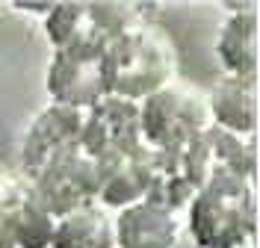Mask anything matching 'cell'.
I'll use <instances>...</instances> for the list:
<instances>
[{
    "label": "cell",
    "instance_id": "6da1fadb",
    "mask_svg": "<svg viewBox=\"0 0 260 248\" xmlns=\"http://www.w3.org/2000/svg\"><path fill=\"white\" fill-rule=\"evenodd\" d=\"M195 248H248L257 233V189L248 178H216L195 189L183 210Z\"/></svg>",
    "mask_w": 260,
    "mask_h": 248
},
{
    "label": "cell",
    "instance_id": "7a4b0ae2",
    "mask_svg": "<svg viewBox=\"0 0 260 248\" xmlns=\"http://www.w3.org/2000/svg\"><path fill=\"white\" fill-rule=\"evenodd\" d=\"M101 62L107 95H118L136 103L172 83L178 74V53L172 39L148 21L113 39Z\"/></svg>",
    "mask_w": 260,
    "mask_h": 248
},
{
    "label": "cell",
    "instance_id": "3957f363",
    "mask_svg": "<svg viewBox=\"0 0 260 248\" xmlns=\"http://www.w3.org/2000/svg\"><path fill=\"white\" fill-rule=\"evenodd\" d=\"M145 9L133 3H59L42 18L53 50L104 56L110 42L142 24Z\"/></svg>",
    "mask_w": 260,
    "mask_h": 248
},
{
    "label": "cell",
    "instance_id": "277c9868",
    "mask_svg": "<svg viewBox=\"0 0 260 248\" xmlns=\"http://www.w3.org/2000/svg\"><path fill=\"white\" fill-rule=\"evenodd\" d=\"M139 118L145 145L157 151H186L213 124L207 95L178 77L139 100Z\"/></svg>",
    "mask_w": 260,
    "mask_h": 248
},
{
    "label": "cell",
    "instance_id": "5b68a950",
    "mask_svg": "<svg viewBox=\"0 0 260 248\" xmlns=\"http://www.w3.org/2000/svg\"><path fill=\"white\" fill-rule=\"evenodd\" d=\"M80 136H83V110H71V107H62V103H45L30 118L24 139H21V151H18L21 178L36 181L59 157L80 148Z\"/></svg>",
    "mask_w": 260,
    "mask_h": 248
},
{
    "label": "cell",
    "instance_id": "8992f818",
    "mask_svg": "<svg viewBox=\"0 0 260 248\" xmlns=\"http://www.w3.org/2000/svg\"><path fill=\"white\" fill-rule=\"evenodd\" d=\"M139 145H145V139H142V118L136 100L104 95L95 107L83 113L80 148L95 160H113L136 151Z\"/></svg>",
    "mask_w": 260,
    "mask_h": 248
},
{
    "label": "cell",
    "instance_id": "52a82bcc",
    "mask_svg": "<svg viewBox=\"0 0 260 248\" xmlns=\"http://www.w3.org/2000/svg\"><path fill=\"white\" fill-rule=\"evenodd\" d=\"M183 160L195 178V186H204L216 178H248L257 171V145L254 136H240L210 124L207 130L183 151Z\"/></svg>",
    "mask_w": 260,
    "mask_h": 248
},
{
    "label": "cell",
    "instance_id": "ba28073f",
    "mask_svg": "<svg viewBox=\"0 0 260 248\" xmlns=\"http://www.w3.org/2000/svg\"><path fill=\"white\" fill-rule=\"evenodd\" d=\"M32 183L39 198L50 207V213L59 216L71 213L86 204H98L101 189V163L83 148L59 157L53 165H48Z\"/></svg>",
    "mask_w": 260,
    "mask_h": 248
},
{
    "label": "cell",
    "instance_id": "9c48e42d",
    "mask_svg": "<svg viewBox=\"0 0 260 248\" xmlns=\"http://www.w3.org/2000/svg\"><path fill=\"white\" fill-rule=\"evenodd\" d=\"M45 89H48L50 103H62V107L86 113L107 95L101 56L53 50L48 71H45Z\"/></svg>",
    "mask_w": 260,
    "mask_h": 248
},
{
    "label": "cell",
    "instance_id": "30bf717a",
    "mask_svg": "<svg viewBox=\"0 0 260 248\" xmlns=\"http://www.w3.org/2000/svg\"><path fill=\"white\" fill-rule=\"evenodd\" d=\"M115 248H178L183 236V213L154 201H136L113 213Z\"/></svg>",
    "mask_w": 260,
    "mask_h": 248
},
{
    "label": "cell",
    "instance_id": "8fae6325",
    "mask_svg": "<svg viewBox=\"0 0 260 248\" xmlns=\"http://www.w3.org/2000/svg\"><path fill=\"white\" fill-rule=\"evenodd\" d=\"M257 3H231L216 33V56L225 74L257 77Z\"/></svg>",
    "mask_w": 260,
    "mask_h": 248
},
{
    "label": "cell",
    "instance_id": "7c38bea8",
    "mask_svg": "<svg viewBox=\"0 0 260 248\" xmlns=\"http://www.w3.org/2000/svg\"><path fill=\"white\" fill-rule=\"evenodd\" d=\"M207 95L210 121L222 130L254 136L257 130V77L222 74Z\"/></svg>",
    "mask_w": 260,
    "mask_h": 248
},
{
    "label": "cell",
    "instance_id": "4fadbf2b",
    "mask_svg": "<svg viewBox=\"0 0 260 248\" xmlns=\"http://www.w3.org/2000/svg\"><path fill=\"white\" fill-rule=\"evenodd\" d=\"M148 160H151V148L148 145H139L136 151L113 157V160H98L101 163L98 204L107 207L110 213H115V210H124V207L145 198Z\"/></svg>",
    "mask_w": 260,
    "mask_h": 248
},
{
    "label": "cell",
    "instance_id": "5bb4252c",
    "mask_svg": "<svg viewBox=\"0 0 260 248\" xmlns=\"http://www.w3.org/2000/svg\"><path fill=\"white\" fill-rule=\"evenodd\" d=\"M56 216L39 198L30 181H15L9 198V233L15 248H50Z\"/></svg>",
    "mask_w": 260,
    "mask_h": 248
},
{
    "label": "cell",
    "instance_id": "9a60e30c",
    "mask_svg": "<svg viewBox=\"0 0 260 248\" xmlns=\"http://www.w3.org/2000/svg\"><path fill=\"white\" fill-rule=\"evenodd\" d=\"M195 178L183 160V151H157L151 148L148 160V192L145 198L162 204L169 210L183 213L195 195Z\"/></svg>",
    "mask_w": 260,
    "mask_h": 248
},
{
    "label": "cell",
    "instance_id": "2e32d148",
    "mask_svg": "<svg viewBox=\"0 0 260 248\" xmlns=\"http://www.w3.org/2000/svg\"><path fill=\"white\" fill-rule=\"evenodd\" d=\"M50 248H115L113 213L101 204H86L56 219Z\"/></svg>",
    "mask_w": 260,
    "mask_h": 248
},
{
    "label": "cell",
    "instance_id": "e0dca14e",
    "mask_svg": "<svg viewBox=\"0 0 260 248\" xmlns=\"http://www.w3.org/2000/svg\"><path fill=\"white\" fill-rule=\"evenodd\" d=\"M15 178L0 174V248H15L12 233H9V198H12Z\"/></svg>",
    "mask_w": 260,
    "mask_h": 248
}]
</instances>
